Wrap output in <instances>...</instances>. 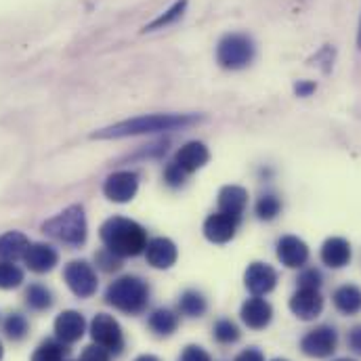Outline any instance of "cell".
Instances as JSON below:
<instances>
[{
	"instance_id": "1",
	"label": "cell",
	"mask_w": 361,
	"mask_h": 361,
	"mask_svg": "<svg viewBox=\"0 0 361 361\" xmlns=\"http://www.w3.org/2000/svg\"><path fill=\"white\" fill-rule=\"evenodd\" d=\"M204 116L200 114H149L137 116L130 120L116 122L107 128L92 133V139H126L139 135H158V133H173L183 130L193 124H200Z\"/></svg>"
},
{
	"instance_id": "2",
	"label": "cell",
	"mask_w": 361,
	"mask_h": 361,
	"mask_svg": "<svg viewBox=\"0 0 361 361\" xmlns=\"http://www.w3.org/2000/svg\"><path fill=\"white\" fill-rule=\"evenodd\" d=\"M101 242L107 250L116 252L118 257H137L145 252L147 246V231L133 219L111 216L99 229Z\"/></svg>"
},
{
	"instance_id": "3",
	"label": "cell",
	"mask_w": 361,
	"mask_h": 361,
	"mask_svg": "<svg viewBox=\"0 0 361 361\" xmlns=\"http://www.w3.org/2000/svg\"><path fill=\"white\" fill-rule=\"evenodd\" d=\"M105 302L122 313L139 315L149 305V286L137 275H122L107 286Z\"/></svg>"
},
{
	"instance_id": "4",
	"label": "cell",
	"mask_w": 361,
	"mask_h": 361,
	"mask_svg": "<svg viewBox=\"0 0 361 361\" xmlns=\"http://www.w3.org/2000/svg\"><path fill=\"white\" fill-rule=\"evenodd\" d=\"M42 233L68 244V246H82L87 242V216H85V208L80 204L68 206L63 212H59L57 216L49 219L47 223H42Z\"/></svg>"
},
{
	"instance_id": "5",
	"label": "cell",
	"mask_w": 361,
	"mask_h": 361,
	"mask_svg": "<svg viewBox=\"0 0 361 361\" xmlns=\"http://www.w3.org/2000/svg\"><path fill=\"white\" fill-rule=\"evenodd\" d=\"M255 55H257L255 40L242 32L225 34L216 44V63L223 70H231V72L244 70L255 61Z\"/></svg>"
},
{
	"instance_id": "6",
	"label": "cell",
	"mask_w": 361,
	"mask_h": 361,
	"mask_svg": "<svg viewBox=\"0 0 361 361\" xmlns=\"http://www.w3.org/2000/svg\"><path fill=\"white\" fill-rule=\"evenodd\" d=\"M90 336L94 345L103 347L111 355H120L124 349V334H122L120 324L114 319V315L97 313L90 322Z\"/></svg>"
},
{
	"instance_id": "7",
	"label": "cell",
	"mask_w": 361,
	"mask_h": 361,
	"mask_svg": "<svg viewBox=\"0 0 361 361\" xmlns=\"http://www.w3.org/2000/svg\"><path fill=\"white\" fill-rule=\"evenodd\" d=\"M338 347V332L332 326H317L309 330L300 341V351L315 360L330 357Z\"/></svg>"
},
{
	"instance_id": "8",
	"label": "cell",
	"mask_w": 361,
	"mask_h": 361,
	"mask_svg": "<svg viewBox=\"0 0 361 361\" xmlns=\"http://www.w3.org/2000/svg\"><path fill=\"white\" fill-rule=\"evenodd\" d=\"M63 279L68 288L78 296V298H90L97 292V273L87 261H72L63 269Z\"/></svg>"
},
{
	"instance_id": "9",
	"label": "cell",
	"mask_w": 361,
	"mask_h": 361,
	"mask_svg": "<svg viewBox=\"0 0 361 361\" xmlns=\"http://www.w3.org/2000/svg\"><path fill=\"white\" fill-rule=\"evenodd\" d=\"M139 191V177L133 171H118L103 183V195L116 204L130 202Z\"/></svg>"
},
{
	"instance_id": "10",
	"label": "cell",
	"mask_w": 361,
	"mask_h": 361,
	"mask_svg": "<svg viewBox=\"0 0 361 361\" xmlns=\"http://www.w3.org/2000/svg\"><path fill=\"white\" fill-rule=\"evenodd\" d=\"M240 223H242L240 216H233V214L219 210L204 221V235L212 244H227L235 238Z\"/></svg>"
},
{
	"instance_id": "11",
	"label": "cell",
	"mask_w": 361,
	"mask_h": 361,
	"mask_svg": "<svg viewBox=\"0 0 361 361\" xmlns=\"http://www.w3.org/2000/svg\"><path fill=\"white\" fill-rule=\"evenodd\" d=\"M290 311L302 322L319 317L324 311V296L319 288H298L290 298Z\"/></svg>"
},
{
	"instance_id": "12",
	"label": "cell",
	"mask_w": 361,
	"mask_h": 361,
	"mask_svg": "<svg viewBox=\"0 0 361 361\" xmlns=\"http://www.w3.org/2000/svg\"><path fill=\"white\" fill-rule=\"evenodd\" d=\"M244 283L252 296H265L277 286V271L267 263H250L244 273Z\"/></svg>"
},
{
	"instance_id": "13",
	"label": "cell",
	"mask_w": 361,
	"mask_h": 361,
	"mask_svg": "<svg viewBox=\"0 0 361 361\" xmlns=\"http://www.w3.org/2000/svg\"><path fill=\"white\" fill-rule=\"evenodd\" d=\"M277 259L288 269H300L309 261V246L296 235H283L277 242Z\"/></svg>"
},
{
	"instance_id": "14",
	"label": "cell",
	"mask_w": 361,
	"mask_h": 361,
	"mask_svg": "<svg viewBox=\"0 0 361 361\" xmlns=\"http://www.w3.org/2000/svg\"><path fill=\"white\" fill-rule=\"evenodd\" d=\"M145 259L154 269H171L179 259V250L173 240L154 238L145 246Z\"/></svg>"
},
{
	"instance_id": "15",
	"label": "cell",
	"mask_w": 361,
	"mask_h": 361,
	"mask_svg": "<svg viewBox=\"0 0 361 361\" xmlns=\"http://www.w3.org/2000/svg\"><path fill=\"white\" fill-rule=\"evenodd\" d=\"M87 332V319L78 311H63L55 319V338L66 345L78 343Z\"/></svg>"
},
{
	"instance_id": "16",
	"label": "cell",
	"mask_w": 361,
	"mask_h": 361,
	"mask_svg": "<svg viewBox=\"0 0 361 361\" xmlns=\"http://www.w3.org/2000/svg\"><path fill=\"white\" fill-rule=\"evenodd\" d=\"M240 317L250 330H265L273 319V307L263 296H252L242 305Z\"/></svg>"
},
{
	"instance_id": "17",
	"label": "cell",
	"mask_w": 361,
	"mask_h": 361,
	"mask_svg": "<svg viewBox=\"0 0 361 361\" xmlns=\"http://www.w3.org/2000/svg\"><path fill=\"white\" fill-rule=\"evenodd\" d=\"M23 263L25 267L34 273H49L51 269H55V265L59 263V255L53 246L36 242L30 244L25 255H23Z\"/></svg>"
},
{
	"instance_id": "18",
	"label": "cell",
	"mask_w": 361,
	"mask_h": 361,
	"mask_svg": "<svg viewBox=\"0 0 361 361\" xmlns=\"http://www.w3.org/2000/svg\"><path fill=\"white\" fill-rule=\"evenodd\" d=\"M319 257H322V263L328 265L330 269H343L351 263L353 250L345 238H328L322 246Z\"/></svg>"
},
{
	"instance_id": "19",
	"label": "cell",
	"mask_w": 361,
	"mask_h": 361,
	"mask_svg": "<svg viewBox=\"0 0 361 361\" xmlns=\"http://www.w3.org/2000/svg\"><path fill=\"white\" fill-rule=\"evenodd\" d=\"M208 160H210L208 147L204 143H200V141H189V143H185L179 152H177V156H175L173 162L179 166L180 171H185L187 175H191L197 169H202L204 164H208Z\"/></svg>"
},
{
	"instance_id": "20",
	"label": "cell",
	"mask_w": 361,
	"mask_h": 361,
	"mask_svg": "<svg viewBox=\"0 0 361 361\" xmlns=\"http://www.w3.org/2000/svg\"><path fill=\"white\" fill-rule=\"evenodd\" d=\"M246 204H248V191L240 185H225L219 191V210L221 212H227V214L242 219Z\"/></svg>"
},
{
	"instance_id": "21",
	"label": "cell",
	"mask_w": 361,
	"mask_h": 361,
	"mask_svg": "<svg viewBox=\"0 0 361 361\" xmlns=\"http://www.w3.org/2000/svg\"><path fill=\"white\" fill-rule=\"evenodd\" d=\"M30 242L21 231H6L0 235V261L15 263L17 259H23Z\"/></svg>"
},
{
	"instance_id": "22",
	"label": "cell",
	"mask_w": 361,
	"mask_h": 361,
	"mask_svg": "<svg viewBox=\"0 0 361 361\" xmlns=\"http://www.w3.org/2000/svg\"><path fill=\"white\" fill-rule=\"evenodd\" d=\"M334 307L343 315H355L361 311V290L353 283H345L334 292Z\"/></svg>"
},
{
	"instance_id": "23",
	"label": "cell",
	"mask_w": 361,
	"mask_h": 361,
	"mask_svg": "<svg viewBox=\"0 0 361 361\" xmlns=\"http://www.w3.org/2000/svg\"><path fill=\"white\" fill-rule=\"evenodd\" d=\"M147 326L152 328V332H156L158 336H171L177 332L179 328V315L171 309H156L149 319Z\"/></svg>"
},
{
	"instance_id": "24",
	"label": "cell",
	"mask_w": 361,
	"mask_h": 361,
	"mask_svg": "<svg viewBox=\"0 0 361 361\" xmlns=\"http://www.w3.org/2000/svg\"><path fill=\"white\" fill-rule=\"evenodd\" d=\"M179 311L187 317H202L208 311V302L202 292L185 290L179 298Z\"/></svg>"
},
{
	"instance_id": "25",
	"label": "cell",
	"mask_w": 361,
	"mask_h": 361,
	"mask_svg": "<svg viewBox=\"0 0 361 361\" xmlns=\"http://www.w3.org/2000/svg\"><path fill=\"white\" fill-rule=\"evenodd\" d=\"M66 353H68L66 343H61L59 338H47L34 351L32 361H63Z\"/></svg>"
},
{
	"instance_id": "26",
	"label": "cell",
	"mask_w": 361,
	"mask_h": 361,
	"mask_svg": "<svg viewBox=\"0 0 361 361\" xmlns=\"http://www.w3.org/2000/svg\"><path fill=\"white\" fill-rule=\"evenodd\" d=\"M25 305L32 311H47L53 305V294L49 288H44L42 283H32L25 290Z\"/></svg>"
},
{
	"instance_id": "27",
	"label": "cell",
	"mask_w": 361,
	"mask_h": 361,
	"mask_svg": "<svg viewBox=\"0 0 361 361\" xmlns=\"http://www.w3.org/2000/svg\"><path fill=\"white\" fill-rule=\"evenodd\" d=\"M185 8H187V0H177L171 8H166V11H164L162 15H158L152 23H147V25H145V32H156V30H162V27H169V25L177 23L180 17H183Z\"/></svg>"
},
{
	"instance_id": "28",
	"label": "cell",
	"mask_w": 361,
	"mask_h": 361,
	"mask_svg": "<svg viewBox=\"0 0 361 361\" xmlns=\"http://www.w3.org/2000/svg\"><path fill=\"white\" fill-rule=\"evenodd\" d=\"M212 336L219 345H233L240 341L242 332L231 319H219L212 328Z\"/></svg>"
},
{
	"instance_id": "29",
	"label": "cell",
	"mask_w": 361,
	"mask_h": 361,
	"mask_svg": "<svg viewBox=\"0 0 361 361\" xmlns=\"http://www.w3.org/2000/svg\"><path fill=\"white\" fill-rule=\"evenodd\" d=\"M255 212L261 221H273L279 212H281V200L275 193H265L259 197Z\"/></svg>"
},
{
	"instance_id": "30",
	"label": "cell",
	"mask_w": 361,
	"mask_h": 361,
	"mask_svg": "<svg viewBox=\"0 0 361 361\" xmlns=\"http://www.w3.org/2000/svg\"><path fill=\"white\" fill-rule=\"evenodd\" d=\"M23 283V271L8 261H0V288L13 290Z\"/></svg>"
},
{
	"instance_id": "31",
	"label": "cell",
	"mask_w": 361,
	"mask_h": 361,
	"mask_svg": "<svg viewBox=\"0 0 361 361\" xmlns=\"http://www.w3.org/2000/svg\"><path fill=\"white\" fill-rule=\"evenodd\" d=\"M27 330H30V324H27V319H25L21 313H11V315L4 319V334H6L11 341H21V338H25Z\"/></svg>"
},
{
	"instance_id": "32",
	"label": "cell",
	"mask_w": 361,
	"mask_h": 361,
	"mask_svg": "<svg viewBox=\"0 0 361 361\" xmlns=\"http://www.w3.org/2000/svg\"><path fill=\"white\" fill-rule=\"evenodd\" d=\"M94 259H97V267L107 271V273L118 271L122 267V257H118L116 252H111V250H107V248L99 250V252L94 255Z\"/></svg>"
},
{
	"instance_id": "33",
	"label": "cell",
	"mask_w": 361,
	"mask_h": 361,
	"mask_svg": "<svg viewBox=\"0 0 361 361\" xmlns=\"http://www.w3.org/2000/svg\"><path fill=\"white\" fill-rule=\"evenodd\" d=\"M298 288H319L322 286V281H324V277H322V273L319 269H315V267H309V269H305L300 275H298Z\"/></svg>"
},
{
	"instance_id": "34",
	"label": "cell",
	"mask_w": 361,
	"mask_h": 361,
	"mask_svg": "<svg viewBox=\"0 0 361 361\" xmlns=\"http://www.w3.org/2000/svg\"><path fill=\"white\" fill-rule=\"evenodd\" d=\"M187 177H189V175H187L185 171H180L175 162H171V164L164 169V180H166V185H171V187H180V185H185Z\"/></svg>"
},
{
	"instance_id": "35",
	"label": "cell",
	"mask_w": 361,
	"mask_h": 361,
	"mask_svg": "<svg viewBox=\"0 0 361 361\" xmlns=\"http://www.w3.org/2000/svg\"><path fill=\"white\" fill-rule=\"evenodd\" d=\"M179 361H212V360H210V353H208L206 349H202V347H197V345H189V347H185V349H183Z\"/></svg>"
},
{
	"instance_id": "36",
	"label": "cell",
	"mask_w": 361,
	"mask_h": 361,
	"mask_svg": "<svg viewBox=\"0 0 361 361\" xmlns=\"http://www.w3.org/2000/svg\"><path fill=\"white\" fill-rule=\"evenodd\" d=\"M109 351H105L103 347H99V345H90L85 349V353L80 355V360L78 361H109Z\"/></svg>"
},
{
	"instance_id": "37",
	"label": "cell",
	"mask_w": 361,
	"mask_h": 361,
	"mask_svg": "<svg viewBox=\"0 0 361 361\" xmlns=\"http://www.w3.org/2000/svg\"><path fill=\"white\" fill-rule=\"evenodd\" d=\"M317 90V85L315 82H311V80H298L296 85H294V92H296V97H311L313 92Z\"/></svg>"
},
{
	"instance_id": "38",
	"label": "cell",
	"mask_w": 361,
	"mask_h": 361,
	"mask_svg": "<svg viewBox=\"0 0 361 361\" xmlns=\"http://www.w3.org/2000/svg\"><path fill=\"white\" fill-rule=\"evenodd\" d=\"M347 345H349V349H351L353 353L361 355V326H355V328L349 332V336H347Z\"/></svg>"
},
{
	"instance_id": "39",
	"label": "cell",
	"mask_w": 361,
	"mask_h": 361,
	"mask_svg": "<svg viewBox=\"0 0 361 361\" xmlns=\"http://www.w3.org/2000/svg\"><path fill=\"white\" fill-rule=\"evenodd\" d=\"M233 361H265V355H263V351H259L257 347H250V349L242 351Z\"/></svg>"
},
{
	"instance_id": "40",
	"label": "cell",
	"mask_w": 361,
	"mask_h": 361,
	"mask_svg": "<svg viewBox=\"0 0 361 361\" xmlns=\"http://www.w3.org/2000/svg\"><path fill=\"white\" fill-rule=\"evenodd\" d=\"M135 361H160L156 355H139Z\"/></svg>"
},
{
	"instance_id": "41",
	"label": "cell",
	"mask_w": 361,
	"mask_h": 361,
	"mask_svg": "<svg viewBox=\"0 0 361 361\" xmlns=\"http://www.w3.org/2000/svg\"><path fill=\"white\" fill-rule=\"evenodd\" d=\"M357 47L361 49V19H360V30H357Z\"/></svg>"
},
{
	"instance_id": "42",
	"label": "cell",
	"mask_w": 361,
	"mask_h": 361,
	"mask_svg": "<svg viewBox=\"0 0 361 361\" xmlns=\"http://www.w3.org/2000/svg\"><path fill=\"white\" fill-rule=\"evenodd\" d=\"M334 361H355V360H351V357H341V360H334Z\"/></svg>"
},
{
	"instance_id": "43",
	"label": "cell",
	"mask_w": 361,
	"mask_h": 361,
	"mask_svg": "<svg viewBox=\"0 0 361 361\" xmlns=\"http://www.w3.org/2000/svg\"><path fill=\"white\" fill-rule=\"evenodd\" d=\"M2 353H4V351H2V345H0V360H2Z\"/></svg>"
},
{
	"instance_id": "44",
	"label": "cell",
	"mask_w": 361,
	"mask_h": 361,
	"mask_svg": "<svg viewBox=\"0 0 361 361\" xmlns=\"http://www.w3.org/2000/svg\"><path fill=\"white\" fill-rule=\"evenodd\" d=\"M273 361H288V360H273Z\"/></svg>"
},
{
	"instance_id": "45",
	"label": "cell",
	"mask_w": 361,
	"mask_h": 361,
	"mask_svg": "<svg viewBox=\"0 0 361 361\" xmlns=\"http://www.w3.org/2000/svg\"><path fill=\"white\" fill-rule=\"evenodd\" d=\"M63 361H66V360H63Z\"/></svg>"
}]
</instances>
